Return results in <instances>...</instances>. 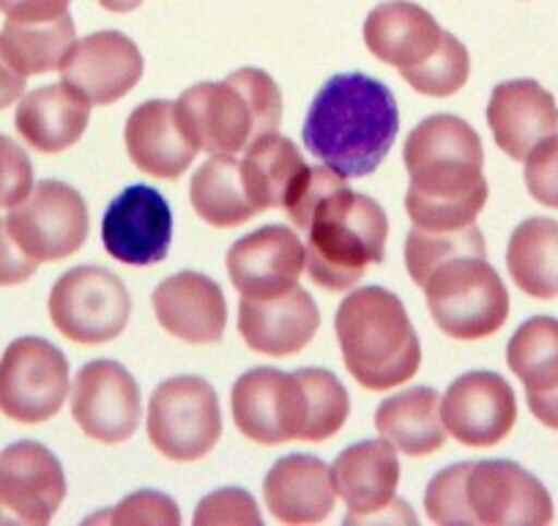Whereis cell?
Masks as SVG:
<instances>
[{
	"label": "cell",
	"instance_id": "obj_1",
	"mask_svg": "<svg viewBox=\"0 0 558 526\" xmlns=\"http://www.w3.org/2000/svg\"><path fill=\"white\" fill-rule=\"evenodd\" d=\"M304 234L307 275L329 291L359 286L367 266L380 263L389 239V217L378 201L353 192L345 176L326 165H307L282 206Z\"/></svg>",
	"mask_w": 558,
	"mask_h": 526
},
{
	"label": "cell",
	"instance_id": "obj_2",
	"mask_svg": "<svg viewBox=\"0 0 558 526\" xmlns=\"http://www.w3.org/2000/svg\"><path fill=\"white\" fill-rule=\"evenodd\" d=\"M408 168L405 212L427 230L471 225L485 208V148L469 121L449 112L425 118L411 129L402 152Z\"/></svg>",
	"mask_w": 558,
	"mask_h": 526
},
{
	"label": "cell",
	"instance_id": "obj_3",
	"mask_svg": "<svg viewBox=\"0 0 558 526\" xmlns=\"http://www.w3.org/2000/svg\"><path fill=\"white\" fill-rule=\"evenodd\" d=\"M400 132L397 99L362 72L335 74L304 118V148L345 179H364L391 152Z\"/></svg>",
	"mask_w": 558,
	"mask_h": 526
},
{
	"label": "cell",
	"instance_id": "obj_4",
	"mask_svg": "<svg viewBox=\"0 0 558 526\" xmlns=\"http://www.w3.org/2000/svg\"><path fill=\"white\" fill-rule=\"evenodd\" d=\"M433 524L545 526L553 521V499L531 471L514 461H469L438 471L425 491Z\"/></svg>",
	"mask_w": 558,
	"mask_h": 526
},
{
	"label": "cell",
	"instance_id": "obj_5",
	"mask_svg": "<svg viewBox=\"0 0 558 526\" xmlns=\"http://www.w3.org/2000/svg\"><path fill=\"white\" fill-rule=\"evenodd\" d=\"M348 373L373 392H389L416 375L422 343L400 297L380 286L356 288L335 319Z\"/></svg>",
	"mask_w": 558,
	"mask_h": 526
},
{
	"label": "cell",
	"instance_id": "obj_6",
	"mask_svg": "<svg viewBox=\"0 0 558 526\" xmlns=\"http://www.w3.org/2000/svg\"><path fill=\"white\" fill-rule=\"evenodd\" d=\"M186 135L206 154H241L282 123V94L263 69H239L222 83H197L175 101Z\"/></svg>",
	"mask_w": 558,
	"mask_h": 526
},
{
	"label": "cell",
	"instance_id": "obj_7",
	"mask_svg": "<svg viewBox=\"0 0 558 526\" xmlns=\"http://www.w3.org/2000/svg\"><path fill=\"white\" fill-rule=\"evenodd\" d=\"M433 321L454 340H482L507 324L509 291L487 252H460L422 283Z\"/></svg>",
	"mask_w": 558,
	"mask_h": 526
},
{
	"label": "cell",
	"instance_id": "obj_8",
	"mask_svg": "<svg viewBox=\"0 0 558 526\" xmlns=\"http://www.w3.org/2000/svg\"><path fill=\"white\" fill-rule=\"evenodd\" d=\"M222 437V411L214 386L201 375H175L154 390L148 439L175 464L201 461Z\"/></svg>",
	"mask_w": 558,
	"mask_h": 526
},
{
	"label": "cell",
	"instance_id": "obj_9",
	"mask_svg": "<svg viewBox=\"0 0 558 526\" xmlns=\"http://www.w3.org/2000/svg\"><path fill=\"white\" fill-rule=\"evenodd\" d=\"M132 297L121 277L105 266H77L56 280L50 291V319L72 343L101 346L126 330Z\"/></svg>",
	"mask_w": 558,
	"mask_h": 526
},
{
	"label": "cell",
	"instance_id": "obj_10",
	"mask_svg": "<svg viewBox=\"0 0 558 526\" xmlns=\"http://www.w3.org/2000/svg\"><path fill=\"white\" fill-rule=\"evenodd\" d=\"M233 422L250 442L286 444L307 439L310 395L302 375L277 368H252L233 384Z\"/></svg>",
	"mask_w": 558,
	"mask_h": 526
},
{
	"label": "cell",
	"instance_id": "obj_11",
	"mask_svg": "<svg viewBox=\"0 0 558 526\" xmlns=\"http://www.w3.org/2000/svg\"><path fill=\"white\" fill-rule=\"evenodd\" d=\"M69 395V362L45 337H17L0 359V411L39 426L61 411Z\"/></svg>",
	"mask_w": 558,
	"mask_h": 526
},
{
	"label": "cell",
	"instance_id": "obj_12",
	"mask_svg": "<svg viewBox=\"0 0 558 526\" xmlns=\"http://www.w3.org/2000/svg\"><path fill=\"white\" fill-rule=\"evenodd\" d=\"M9 234L34 261H61L85 244L90 230L88 206L74 187L39 181L7 217Z\"/></svg>",
	"mask_w": 558,
	"mask_h": 526
},
{
	"label": "cell",
	"instance_id": "obj_13",
	"mask_svg": "<svg viewBox=\"0 0 558 526\" xmlns=\"http://www.w3.org/2000/svg\"><path fill=\"white\" fill-rule=\"evenodd\" d=\"M72 417L83 433L101 444H123L134 437L143 401L134 375L112 359L80 368L72 384Z\"/></svg>",
	"mask_w": 558,
	"mask_h": 526
},
{
	"label": "cell",
	"instance_id": "obj_14",
	"mask_svg": "<svg viewBox=\"0 0 558 526\" xmlns=\"http://www.w3.org/2000/svg\"><path fill=\"white\" fill-rule=\"evenodd\" d=\"M66 499V475L39 442L9 444L0 453V524L45 526Z\"/></svg>",
	"mask_w": 558,
	"mask_h": 526
},
{
	"label": "cell",
	"instance_id": "obj_15",
	"mask_svg": "<svg viewBox=\"0 0 558 526\" xmlns=\"http://www.w3.org/2000/svg\"><path fill=\"white\" fill-rule=\"evenodd\" d=\"M173 241V212L162 192L132 184L112 198L101 219V244L126 266L162 263Z\"/></svg>",
	"mask_w": 558,
	"mask_h": 526
},
{
	"label": "cell",
	"instance_id": "obj_16",
	"mask_svg": "<svg viewBox=\"0 0 558 526\" xmlns=\"http://www.w3.org/2000/svg\"><path fill=\"white\" fill-rule=\"evenodd\" d=\"M441 420L449 437L465 447H496L512 433L518 398L504 375L471 370L449 384L441 401Z\"/></svg>",
	"mask_w": 558,
	"mask_h": 526
},
{
	"label": "cell",
	"instance_id": "obj_17",
	"mask_svg": "<svg viewBox=\"0 0 558 526\" xmlns=\"http://www.w3.org/2000/svg\"><path fill=\"white\" fill-rule=\"evenodd\" d=\"M228 277L241 297H277L299 283L307 270V252L288 225H263L241 236L228 250Z\"/></svg>",
	"mask_w": 558,
	"mask_h": 526
},
{
	"label": "cell",
	"instance_id": "obj_18",
	"mask_svg": "<svg viewBox=\"0 0 558 526\" xmlns=\"http://www.w3.org/2000/svg\"><path fill=\"white\" fill-rule=\"evenodd\" d=\"M331 486L337 497L348 504L345 524H369V521H391L389 507L400 499V461L397 450L386 439L351 444L337 455L331 466Z\"/></svg>",
	"mask_w": 558,
	"mask_h": 526
},
{
	"label": "cell",
	"instance_id": "obj_19",
	"mask_svg": "<svg viewBox=\"0 0 558 526\" xmlns=\"http://www.w3.org/2000/svg\"><path fill=\"white\" fill-rule=\"evenodd\" d=\"M143 52L118 31H99L74 41L63 58V83L83 94L90 105H112L123 99L143 77Z\"/></svg>",
	"mask_w": 558,
	"mask_h": 526
},
{
	"label": "cell",
	"instance_id": "obj_20",
	"mask_svg": "<svg viewBox=\"0 0 558 526\" xmlns=\"http://www.w3.org/2000/svg\"><path fill=\"white\" fill-rule=\"evenodd\" d=\"M318 326V304L299 286L266 299L241 297L239 332L246 346L257 354L291 357L310 346Z\"/></svg>",
	"mask_w": 558,
	"mask_h": 526
},
{
	"label": "cell",
	"instance_id": "obj_21",
	"mask_svg": "<svg viewBox=\"0 0 558 526\" xmlns=\"http://www.w3.org/2000/svg\"><path fill=\"white\" fill-rule=\"evenodd\" d=\"M487 127L496 146L520 163L536 143L558 132V105L536 80H509L493 88L487 101Z\"/></svg>",
	"mask_w": 558,
	"mask_h": 526
},
{
	"label": "cell",
	"instance_id": "obj_22",
	"mask_svg": "<svg viewBox=\"0 0 558 526\" xmlns=\"http://www.w3.org/2000/svg\"><path fill=\"white\" fill-rule=\"evenodd\" d=\"M154 313L165 332L192 346L219 343L228 326L222 288L201 272H179L159 283L154 291Z\"/></svg>",
	"mask_w": 558,
	"mask_h": 526
},
{
	"label": "cell",
	"instance_id": "obj_23",
	"mask_svg": "<svg viewBox=\"0 0 558 526\" xmlns=\"http://www.w3.org/2000/svg\"><path fill=\"white\" fill-rule=\"evenodd\" d=\"M123 143L134 168L168 181L181 179L201 152L181 127L175 101L168 99H151L134 107L126 118Z\"/></svg>",
	"mask_w": 558,
	"mask_h": 526
},
{
	"label": "cell",
	"instance_id": "obj_24",
	"mask_svg": "<svg viewBox=\"0 0 558 526\" xmlns=\"http://www.w3.org/2000/svg\"><path fill=\"white\" fill-rule=\"evenodd\" d=\"M364 45L380 63L400 69H416L436 56L447 31L425 7L411 0H386L367 14Z\"/></svg>",
	"mask_w": 558,
	"mask_h": 526
},
{
	"label": "cell",
	"instance_id": "obj_25",
	"mask_svg": "<svg viewBox=\"0 0 558 526\" xmlns=\"http://www.w3.org/2000/svg\"><path fill=\"white\" fill-rule=\"evenodd\" d=\"M331 471L315 455L293 453L279 458L263 480V502L282 524H320L335 510Z\"/></svg>",
	"mask_w": 558,
	"mask_h": 526
},
{
	"label": "cell",
	"instance_id": "obj_26",
	"mask_svg": "<svg viewBox=\"0 0 558 526\" xmlns=\"http://www.w3.org/2000/svg\"><path fill=\"white\" fill-rule=\"evenodd\" d=\"M90 121V101L69 83L45 85L20 99L14 127L31 148L41 154H61L85 135Z\"/></svg>",
	"mask_w": 558,
	"mask_h": 526
},
{
	"label": "cell",
	"instance_id": "obj_27",
	"mask_svg": "<svg viewBox=\"0 0 558 526\" xmlns=\"http://www.w3.org/2000/svg\"><path fill=\"white\" fill-rule=\"evenodd\" d=\"M375 428L380 439L411 458L438 453L447 442L441 420V395L433 386H411L397 392L375 411Z\"/></svg>",
	"mask_w": 558,
	"mask_h": 526
},
{
	"label": "cell",
	"instance_id": "obj_28",
	"mask_svg": "<svg viewBox=\"0 0 558 526\" xmlns=\"http://www.w3.org/2000/svg\"><path fill=\"white\" fill-rule=\"evenodd\" d=\"M304 170H307V163H304L296 143L286 135H277V132L257 138L241 159L246 195H250L257 214L286 206Z\"/></svg>",
	"mask_w": 558,
	"mask_h": 526
},
{
	"label": "cell",
	"instance_id": "obj_29",
	"mask_svg": "<svg viewBox=\"0 0 558 526\" xmlns=\"http://www.w3.org/2000/svg\"><path fill=\"white\" fill-rule=\"evenodd\" d=\"M77 41L72 14L56 20H9L0 31V56L23 77L61 69Z\"/></svg>",
	"mask_w": 558,
	"mask_h": 526
},
{
	"label": "cell",
	"instance_id": "obj_30",
	"mask_svg": "<svg viewBox=\"0 0 558 526\" xmlns=\"http://www.w3.org/2000/svg\"><path fill=\"white\" fill-rule=\"evenodd\" d=\"M507 270L514 286L534 299L558 297V223L529 217L512 230L507 247Z\"/></svg>",
	"mask_w": 558,
	"mask_h": 526
},
{
	"label": "cell",
	"instance_id": "obj_31",
	"mask_svg": "<svg viewBox=\"0 0 558 526\" xmlns=\"http://www.w3.org/2000/svg\"><path fill=\"white\" fill-rule=\"evenodd\" d=\"M190 201L197 217L214 228H235L257 214L246 195L241 159H235V154H214L197 168L190 184Z\"/></svg>",
	"mask_w": 558,
	"mask_h": 526
},
{
	"label": "cell",
	"instance_id": "obj_32",
	"mask_svg": "<svg viewBox=\"0 0 558 526\" xmlns=\"http://www.w3.org/2000/svg\"><path fill=\"white\" fill-rule=\"evenodd\" d=\"M507 364L525 392L558 386V319L534 315L518 326L507 343Z\"/></svg>",
	"mask_w": 558,
	"mask_h": 526
},
{
	"label": "cell",
	"instance_id": "obj_33",
	"mask_svg": "<svg viewBox=\"0 0 558 526\" xmlns=\"http://www.w3.org/2000/svg\"><path fill=\"white\" fill-rule=\"evenodd\" d=\"M460 252H487L485 236L474 223L454 230H427L413 225L405 239V266L418 288L438 263L460 255Z\"/></svg>",
	"mask_w": 558,
	"mask_h": 526
},
{
	"label": "cell",
	"instance_id": "obj_34",
	"mask_svg": "<svg viewBox=\"0 0 558 526\" xmlns=\"http://www.w3.org/2000/svg\"><path fill=\"white\" fill-rule=\"evenodd\" d=\"M400 74L416 94L444 99V96H454L465 83H469L471 56L469 50H465L463 41L447 31L436 56L427 58L422 67L405 69V72Z\"/></svg>",
	"mask_w": 558,
	"mask_h": 526
},
{
	"label": "cell",
	"instance_id": "obj_35",
	"mask_svg": "<svg viewBox=\"0 0 558 526\" xmlns=\"http://www.w3.org/2000/svg\"><path fill=\"white\" fill-rule=\"evenodd\" d=\"M310 395V428L304 442H326L337 437L351 415V398L331 370L304 368L299 370Z\"/></svg>",
	"mask_w": 558,
	"mask_h": 526
},
{
	"label": "cell",
	"instance_id": "obj_36",
	"mask_svg": "<svg viewBox=\"0 0 558 526\" xmlns=\"http://www.w3.org/2000/svg\"><path fill=\"white\" fill-rule=\"evenodd\" d=\"M90 521H105V524H134V526H179L181 513L179 504L159 491H137L118 502L110 513Z\"/></svg>",
	"mask_w": 558,
	"mask_h": 526
},
{
	"label": "cell",
	"instance_id": "obj_37",
	"mask_svg": "<svg viewBox=\"0 0 558 526\" xmlns=\"http://www.w3.org/2000/svg\"><path fill=\"white\" fill-rule=\"evenodd\" d=\"M195 524L197 526H208V524L260 526L263 515L260 510H257L255 499H252L244 488H222V491L208 493V497L197 504Z\"/></svg>",
	"mask_w": 558,
	"mask_h": 526
},
{
	"label": "cell",
	"instance_id": "obj_38",
	"mask_svg": "<svg viewBox=\"0 0 558 526\" xmlns=\"http://www.w3.org/2000/svg\"><path fill=\"white\" fill-rule=\"evenodd\" d=\"M523 176L525 190L536 203L558 208V132L531 148Z\"/></svg>",
	"mask_w": 558,
	"mask_h": 526
},
{
	"label": "cell",
	"instance_id": "obj_39",
	"mask_svg": "<svg viewBox=\"0 0 558 526\" xmlns=\"http://www.w3.org/2000/svg\"><path fill=\"white\" fill-rule=\"evenodd\" d=\"M34 190V165L25 148L12 138L0 135V208L23 203Z\"/></svg>",
	"mask_w": 558,
	"mask_h": 526
},
{
	"label": "cell",
	"instance_id": "obj_40",
	"mask_svg": "<svg viewBox=\"0 0 558 526\" xmlns=\"http://www.w3.org/2000/svg\"><path fill=\"white\" fill-rule=\"evenodd\" d=\"M39 270V261L25 255L14 236L9 234L7 217H0V286H20Z\"/></svg>",
	"mask_w": 558,
	"mask_h": 526
},
{
	"label": "cell",
	"instance_id": "obj_41",
	"mask_svg": "<svg viewBox=\"0 0 558 526\" xmlns=\"http://www.w3.org/2000/svg\"><path fill=\"white\" fill-rule=\"evenodd\" d=\"M72 0H0V12L9 20H56L69 12Z\"/></svg>",
	"mask_w": 558,
	"mask_h": 526
},
{
	"label": "cell",
	"instance_id": "obj_42",
	"mask_svg": "<svg viewBox=\"0 0 558 526\" xmlns=\"http://www.w3.org/2000/svg\"><path fill=\"white\" fill-rule=\"evenodd\" d=\"M525 401H529L531 415H534L542 426L558 431V386L556 390L545 392H525Z\"/></svg>",
	"mask_w": 558,
	"mask_h": 526
},
{
	"label": "cell",
	"instance_id": "obj_43",
	"mask_svg": "<svg viewBox=\"0 0 558 526\" xmlns=\"http://www.w3.org/2000/svg\"><path fill=\"white\" fill-rule=\"evenodd\" d=\"M23 91H25V77L14 72V69L3 61V56H0V110L14 105V101L23 96Z\"/></svg>",
	"mask_w": 558,
	"mask_h": 526
},
{
	"label": "cell",
	"instance_id": "obj_44",
	"mask_svg": "<svg viewBox=\"0 0 558 526\" xmlns=\"http://www.w3.org/2000/svg\"><path fill=\"white\" fill-rule=\"evenodd\" d=\"M99 3L112 14H126L134 12L137 7H143V0H99Z\"/></svg>",
	"mask_w": 558,
	"mask_h": 526
}]
</instances>
